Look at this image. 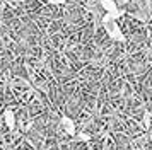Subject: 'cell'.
Masks as SVG:
<instances>
[{
	"label": "cell",
	"instance_id": "cell-5",
	"mask_svg": "<svg viewBox=\"0 0 152 150\" xmlns=\"http://www.w3.org/2000/svg\"><path fill=\"white\" fill-rule=\"evenodd\" d=\"M99 4H101V7H103L104 12H113V10H116L118 5L115 0H99Z\"/></svg>",
	"mask_w": 152,
	"mask_h": 150
},
{
	"label": "cell",
	"instance_id": "cell-2",
	"mask_svg": "<svg viewBox=\"0 0 152 150\" xmlns=\"http://www.w3.org/2000/svg\"><path fill=\"white\" fill-rule=\"evenodd\" d=\"M125 15V10L121 9H116V10H113V12H104L103 15V24L104 22H116L120 17H123Z\"/></svg>",
	"mask_w": 152,
	"mask_h": 150
},
{
	"label": "cell",
	"instance_id": "cell-3",
	"mask_svg": "<svg viewBox=\"0 0 152 150\" xmlns=\"http://www.w3.org/2000/svg\"><path fill=\"white\" fill-rule=\"evenodd\" d=\"M4 121H5L9 130L15 128V113L12 109H5V111H4Z\"/></svg>",
	"mask_w": 152,
	"mask_h": 150
},
{
	"label": "cell",
	"instance_id": "cell-6",
	"mask_svg": "<svg viewBox=\"0 0 152 150\" xmlns=\"http://www.w3.org/2000/svg\"><path fill=\"white\" fill-rule=\"evenodd\" d=\"M45 2H48L51 5H63L65 4V0H45Z\"/></svg>",
	"mask_w": 152,
	"mask_h": 150
},
{
	"label": "cell",
	"instance_id": "cell-4",
	"mask_svg": "<svg viewBox=\"0 0 152 150\" xmlns=\"http://www.w3.org/2000/svg\"><path fill=\"white\" fill-rule=\"evenodd\" d=\"M62 126L69 135H75V123H74V119H70L69 116H62Z\"/></svg>",
	"mask_w": 152,
	"mask_h": 150
},
{
	"label": "cell",
	"instance_id": "cell-1",
	"mask_svg": "<svg viewBox=\"0 0 152 150\" xmlns=\"http://www.w3.org/2000/svg\"><path fill=\"white\" fill-rule=\"evenodd\" d=\"M104 29L113 41L116 43H125V34L121 31V27L118 26L116 22H104Z\"/></svg>",
	"mask_w": 152,
	"mask_h": 150
}]
</instances>
